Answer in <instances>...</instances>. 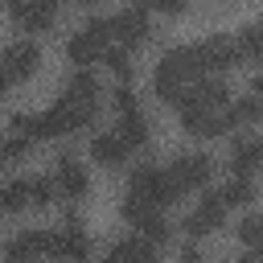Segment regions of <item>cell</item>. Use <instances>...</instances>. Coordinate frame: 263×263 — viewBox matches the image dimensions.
<instances>
[{
  "instance_id": "1",
  "label": "cell",
  "mask_w": 263,
  "mask_h": 263,
  "mask_svg": "<svg viewBox=\"0 0 263 263\" xmlns=\"http://www.w3.org/2000/svg\"><path fill=\"white\" fill-rule=\"evenodd\" d=\"M189 82H193L189 49H185V45L164 49V53H160V66H156V74H152V90H156V99H160V103H181L185 90H189Z\"/></svg>"
},
{
  "instance_id": "2",
  "label": "cell",
  "mask_w": 263,
  "mask_h": 263,
  "mask_svg": "<svg viewBox=\"0 0 263 263\" xmlns=\"http://www.w3.org/2000/svg\"><path fill=\"white\" fill-rule=\"evenodd\" d=\"M189 49V66H193V82L205 78V74H218L226 66L238 62V49H234V37L230 33H210L201 37L197 45H185Z\"/></svg>"
},
{
  "instance_id": "3",
  "label": "cell",
  "mask_w": 263,
  "mask_h": 263,
  "mask_svg": "<svg viewBox=\"0 0 263 263\" xmlns=\"http://www.w3.org/2000/svg\"><path fill=\"white\" fill-rule=\"evenodd\" d=\"M127 197H140V201H148V205H156V210H164V205H173L181 193H177V185L168 181V173H164V164H140V168H132V181H127Z\"/></svg>"
},
{
  "instance_id": "4",
  "label": "cell",
  "mask_w": 263,
  "mask_h": 263,
  "mask_svg": "<svg viewBox=\"0 0 263 263\" xmlns=\"http://www.w3.org/2000/svg\"><path fill=\"white\" fill-rule=\"evenodd\" d=\"M107 41H111V21H107V16H90V21L66 41V53H70V62H74L78 70H86V66L107 49Z\"/></svg>"
},
{
  "instance_id": "5",
  "label": "cell",
  "mask_w": 263,
  "mask_h": 263,
  "mask_svg": "<svg viewBox=\"0 0 263 263\" xmlns=\"http://www.w3.org/2000/svg\"><path fill=\"white\" fill-rule=\"evenodd\" d=\"M164 173L177 185V193H189L214 177V156L210 152H181V156H173V164H164Z\"/></svg>"
},
{
  "instance_id": "6",
  "label": "cell",
  "mask_w": 263,
  "mask_h": 263,
  "mask_svg": "<svg viewBox=\"0 0 263 263\" xmlns=\"http://www.w3.org/2000/svg\"><path fill=\"white\" fill-rule=\"evenodd\" d=\"M119 214L132 222V230H144V234H140L144 242H152V247L168 242V218H164V210H156V205H148V201H140V197H123Z\"/></svg>"
},
{
  "instance_id": "7",
  "label": "cell",
  "mask_w": 263,
  "mask_h": 263,
  "mask_svg": "<svg viewBox=\"0 0 263 263\" xmlns=\"http://www.w3.org/2000/svg\"><path fill=\"white\" fill-rule=\"evenodd\" d=\"M181 123L189 136H222L230 132V119H226V107H205V103H193V99H181Z\"/></svg>"
},
{
  "instance_id": "8",
  "label": "cell",
  "mask_w": 263,
  "mask_h": 263,
  "mask_svg": "<svg viewBox=\"0 0 263 263\" xmlns=\"http://www.w3.org/2000/svg\"><path fill=\"white\" fill-rule=\"evenodd\" d=\"M37 66H41V45H37L33 37H16V41H8V45L0 49V70H4L8 82L33 78Z\"/></svg>"
},
{
  "instance_id": "9",
  "label": "cell",
  "mask_w": 263,
  "mask_h": 263,
  "mask_svg": "<svg viewBox=\"0 0 263 263\" xmlns=\"http://www.w3.org/2000/svg\"><path fill=\"white\" fill-rule=\"evenodd\" d=\"M49 255L62 263H86L90 259V238L82 230V222H62L58 230H49Z\"/></svg>"
},
{
  "instance_id": "10",
  "label": "cell",
  "mask_w": 263,
  "mask_h": 263,
  "mask_svg": "<svg viewBox=\"0 0 263 263\" xmlns=\"http://www.w3.org/2000/svg\"><path fill=\"white\" fill-rule=\"evenodd\" d=\"M107 21H111V37H119V45H123V49L140 45V41L152 33L148 8H140V4H132V8H119V12H111Z\"/></svg>"
},
{
  "instance_id": "11",
  "label": "cell",
  "mask_w": 263,
  "mask_h": 263,
  "mask_svg": "<svg viewBox=\"0 0 263 263\" xmlns=\"http://www.w3.org/2000/svg\"><path fill=\"white\" fill-rule=\"evenodd\" d=\"M53 189H58V197H70V201H78V197H86V189H90V177H86V168L74 160V156H58L53 160Z\"/></svg>"
},
{
  "instance_id": "12",
  "label": "cell",
  "mask_w": 263,
  "mask_h": 263,
  "mask_svg": "<svg viewBox=\"0 0 263 263\" xmlns=\"http://www.w3.org/2000/svg\"><path fill=\"white\" fill-rule=\"evenodd\" d=\"M222 222H226V205H222V197H218V193H205V197H201V201L189 210L185 230H189L193 238H205V234L222 230Z\"/></svg>"
},
{
  "instance_id": "13",
  "label": "cell",
  "mask_w": 263,
  "mask_h": 263,
  "mask_svg": "<svg viewBox=\"0 0 263 263\" xmlns=\"http://www.w3.org/2000/svg\"><path fill=\"white\" fill-rule=\"evenodd\" d=\"M41 255H49V230H41V226L21 230L16 238L4 242V263H37Z\"/></svg>"
},
{
  "instance_id": "14",
  "label": "cell",
  "mask_w": 263,
  "mask_h": 263,
  "mask_svg": "<svg viewBox=\"0 0 263 263\" xmlns=\"http://www.w3.org/2000/svg\"><path fill=\"white\" fill-rule=\"evenodd\" d=\"M99 263H160V247H152L144 238H115Z\"/></svg>"
},
{
  "instance_id": "15",
  "label": "cell",
  "mask_w": 263,
  "mask_h": 263,
  "mask_svg": "<svg viewBox=\"0 0 263 263\" xmlns=\"http://www.w3.org/2000/svg\"><path fill=\"white\" fill-rule=\"evenodd\" d=\"M12 21L21 25V29H29V33H37V29H49L53 25V16H58V8L49 4V0H12Z\"/></svg>"
},
{
  "instance_id": "16",
  "label": "cell",
  "mask_w": 263,
  "mask_h": 263,
  "mask_svg": "<svg viewBox=\"0 0 263 263\" xmlns=\"http://www.w3.org/2000/svg\"><path fill=\"white\" fill-rule=\"evenodd\" d=\"M259 160H263V144L255 132H247L230 144V177H251L259 168Z\"/></svg>"
},
{
  "instance_id": "17",
  "label": "cell",
  "mask_w": 263,
  "mask_h": 263,
  "mask_svg": "<svg viewBox=\"0 0 263 263\" xmlns=\"http://www.w3.org/2000/svg\"><path fill=\"white\" fill-rule=\"evenodd\" d=\"M90 156H95L103 168H123L127 156H132V148H127L115 132H99V136L90 140Z\"/></svg>"
},
{
  "instance_id": "18",
  "label": "cell",
  "mask_w": 263,
  "mask_h": 263,
  "mask_svg": "<svg viewBox=\"0 0 263 263\" xmlns=\"http://www.w3.org/2000/svg\"><path fill=\"white\" fill-rule=\"evenodd\" d=\"M111 132H115V136H119L127 148H144L152 127H148V115H144V107H132V111H119V123H115Z\"/></svg>"
},
{
  "instance_id": "19",
  "label": "cell",
  "mask_w": 263,
  "mask_h": 263,
  "mask_svg": "<svg viewBox=\"0 0 263 263\" xmlns=\"http://www.w3.org/2000/svg\"><path fill=\"white\" fill-rule=\"evenodd\" d=\"M99 95H103V86H99V78L90 70H74L66 78V86H62V99H74V103H95L99 107Z\"/></svg>"
},
{
  "instance_id": "20",
  "label": "cell",
  "mask_w": 263,
  "mask_h": 263,
  "mask_svg": "<svg viewBox=\"0 0 263 263\" xmlns=\"http://www.w3.org/2000/svg\"><path fill=\"white\" fill-rule=\"evenodd\" d=\"M234 49H238V62H242V58H259V53H263V25H259V21H247V25L234 33Z\"/></svg>"
},
{
  "instance_id": "21",
  "label": "cell",
  "mask_w": 263,
  "mask_h": 263,
  "mask_svg": "<svg viewBox=\"0 0 263 263\" xmlns=\"http://www.w3.org/2000/svg\"><path fill=\"white\" fill-rule=\"evenodd\" d=\"M259 111H263L259 95H242L238 103H226V119H230V132H234V127H242V123H255V119H259Z\"/></svg>"
},
{
  "instance_id": "22",
  "label": "cell",
  "mask_w": 263,
  "mask_h": 263,
  "mask_svg": "<svg viewBox=\"0 0 263 263\" xmlns=\"http://www.w3.org/2000/svg\"><path fill=\"white\" fill-rule=\"evenodd\" d=\"M29 205V177H12L8 185H0V210L4 214H16Z\"/></svg>"
},
{
  "instance_id": "23",
  "label": "cell",
  "mask_w": 263,
  "mask_h": 263,
  "mask_svg": "<svg viewBox=\"0 0 263 263\" xmlns=\"http://www.w3.org/2000/svg\"><path fill=\"white\" fill-rule=\"evenodd\" d=\"M218 197H222L226 210H230V205H247V201L255 197V181H251V177H230V181L218 189Z\"/></svg>"
},
{
  "instance_id": "24",
  "label": "cell",
  "mask_w": 263,
  "mask_h": 263,
  "mask_svg": "<svg viewBox=\"0 0 263 263\" xmlns=\"http://www.w3.org/2000/svg\"><path fill=\"white\" fill-rule=\"evenodd\" d=\"M103 58H107V66L119 74V82H127V78H132V70H136V66H132V49H123V45H107V49H103Z\"/></svg>"
},
{
  "instance_id": "25",
  "label": "cell",
  "mask_w": 263,
  "mask_h": 263,
  "mask_svg": "<svg viewBox=\"0 0 263 263\" xmlns=\"http://www.w3.org/2000/svg\"><path fill=\"white\" fill-rule=\"evenodd\" d=\"M53 197H58V189L49 177H29V205H49Z\"/></svg>"
},
{
  "instance_id": "26",
  "label": "cell",
  "mask_w": 263,
  "mask_h": 263,
  "mask_svg": "<svg viewBox=\"0 0 263 263\" xmlns=\"http://www.w3.org/2000/svg\"><path fill=\"white\" fill-rule=\"evenodd\" d=\"M238 238L247 242V251H255V247L263 242V222H259V214H247V218L238 222Z\"/></svg>"
},
{
  "instance_id": "27",
  "label": "cell",
  "mask_w": 263,
  "mask_h": 263,
  "mask_svg": "<svg viewBox=\"0 0 263 263\" xmlns=\"http://www.w3.org/2000/svg\"><path fill=\"white\" fill-rule=\"evenodd\" d=\"M132 107H140V103H136V90H132L127 82H119V86H115V111H132Z\"/></svg>"
},
{
  "instance_id": "28",
  "label": "cell",
  "mask_w": 263,
  "mask_h": 263,
  "mask_svg": "<svg viewBox=\"0 0 263 263\" xmlns=\"http://www.w3.org/2000/svg\"><path fill=\"white\" fill-rule=\"evenodd\" d=\"M181 263H201V251H197V242L181 247Z\"/></svg>"
},
{
  "instance_id": "29",
  "label": "cell",
  "mask_w": 263,
  "mask_h": 263,
  "mask_svg": "<svg viewBox=\"0 0 263 263\" xmlns=\"http://www.w3.org/2000/svg\"><path fill=\"white\" fill-rule=\"evenodd\" d=\"M160 12H181V0H156Z\"/></svg>"
},
{
  "instance_id": "30",
  "label": "cell",
  "mask_w": 263,
  "mask_h": 263,
  "mask_svg": "<svg viewBox=\"0 0 263 263\" xmlns=\"http://www.w3.org/2000/svg\"><path fill=\"white\" fill-rule=\"evenodd\" d=\"M234 263H259V255H255V251H242V255H238Z\"/></svg>"
},
{
  "instance_id": "31",
  "label": "cell",
  "mask_w": 263,
  "mask_h": 263,
  "mask_svg": "<svg viewBox=\"0 0 263 263\" xmlns=\"http://www.w3.org/2000/svg\"><path fill=\"white\" fill-rule=\"evenodd\" d=\"M4 90H8V78H4V70H0V99H4Z\"/></svg>"
},
{
  "instance_id": "32",
  "label": "cell",
  "mask_w": 263,
  "mask_h": 263,
  "mask_svg": "<svg viewBox=\"0 0 263 263\" xmlns=\"http://www.w3.org/2000/svg\"><path fill=\"white\" fill-rule=\"evenodd\" d=\"M0 164H4V148H0Z\"/></svg>"
},
{
  "instance_id": "33",
  "label": "cell",
  "mask_w": 263,
  "mask_h": 263,
  "mask_svg": "<svg viewBox=\"0 0 263 263\" xmlns=\"http://www.w3.org/2000/svg\"><path fill=\"white\" fill-rule=\"evenodd\" d=\"M0 214H4V210H0Z\"/></svg>"
}]
</instances>
